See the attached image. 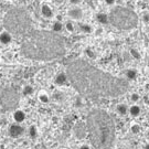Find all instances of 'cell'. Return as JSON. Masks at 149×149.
<instances>
[{"label":"cell","mask_w":149,"mask_h":149,"mask_svg":"<svg viewBox=\"0 0 149 149\" xmlns=\"http://www.w3.org/2000/svg\"><path fill=\"white\" fill-rule=\"evenodd\" d=\"M8 134L12 138H19V137H21L22 135L24 134V128H23L21 124L15 123V124L10 125V127L8 129Z\"/></svg>","instance_id":"obj_1"},{"label":"cell","mask_w":149,"mask_h":149,"mask_svg":"<svg viewBox=\"0 0 149 149\" xmlns=\"http://www.w3.org/2000/svg\"><path fill=\"white\" fill-rule=\"evenodd\" d=\"M83 16H84L83 10L79 6H73L72 8H70L68 10V17L73 21H80L81 19L83 18Z\"/></svg>","instance_id":"obj_2"},{"label":"cell","mask_w":149,"mask_h":149,"mask_svg":"<svg viewBox=\"0 0 149 149\" xmlns=\"http://www.w3.org/2000/svg\"><path fill=\"white\" fill-rule=\"evenodd\" d=\"M40 12L44 19H52L54 16L53 9L51 8V6L49 3H42L41 8H40Z\"/></svg>","instance_id":"obj_3"},{"label":"cell","mask_w":149,"mask_h":149,"mask_svg":"<svg viewBox=\"0 0 149 149\" xmlns=\"http://www.w3.org/2000/svg\"><path fill=\"white\" fill-rule=\"evenodd\" d=\"M26 117H27V115L22 109H17L12 114V118H13L15 123H17V124H22L26 120Z\"/></svg>","instance_id":"obj_4"},{"label":"cell","mask_w":149,"mask_h":149,"mask_svg":"<svg viewBox=\"0 0 149 149\" xmlns=\"http://www.w3.org/2000/svg\"><path fill=\"white\" fill-rule=\"evenodd\" d=\"M54 83L59 86L65 85L68 83V75L65 74L64 72L58 73V74L55 75V77H54Z\"/></svg>","instance_id":"obj_5"},{"label":"cell","mask_w":149,"mask_h":149,"mask_svg":"<svg viewBox=\"0 0 149 149\" xmlns=\"http://www.w3.org/2000/svg\"><path fill=\"white\" fill-rule=\"evenodd\" d=\"M12 42V36L10 32L8 31H2L0 32V43L3 45H8Z\"/></svg>","instance_id":"obj_6"},{"label":"cell","mask_w":149,"mask_h":149,"mask_svg":"<svg viewBox=\"0 0 149 149\" xmlns=\"http://www.w3.org/2000/svg\"><path fill=\"white\" fill-rule=\"evenodd\" d=\"M128 114L133 118L138 117V116H140V114H141V108L137 104H133L132 106H129V108H128Z\"/></svg>","instance_id":"obj_7"},{"label":"cell","mask_w":149,"mask_h":149,"mask_svg":"<svg viewBox=\"0 0 149 149\" xmlns=\"http://www.w3.org/2000/svg\"><path fill=\"white\" fill-rule=\"evenodd\" d=\"M63 29H64V23H63V21H61V20H55V21L52 22V24H51V30L53 32H56V33L62 32Z\"/></svg>","instance_id":"obj_8"},{"label":"cell","mask_w":149,"mask_h":149,"mask_svg":"<svg viewBox=\"0 0 149 149\" xmlns=\"http://www.w3.org/2000/svg\"><path fill=\"white\" fill-rule=\"evenodd\" d=\"M128 108L129 107L125 103H120L116 106V113L119 116H126V115H128Z\"/></svg>","instance_id":"obj_9"},{"label":"cell","mask_w":149,"mask_h":149,"mask_svg":"<svg viewBox=\"0 0 149 149\" xmlns=\"http://www.w3.org/2000/svg\"><path fill=\"white\" fill-rule=\"evenodd\" d=\"M77 27L80 29V31L82 33H86V34H90L93 32V27L90 26V24H87V23H84V22H80L79 24H77Z\"/></svg>","instance_id":"obj_10"},{"label":"cell","mask_w":149,"mask_h":149,"mask_svg":"<svg viewBox=\"0 0 149 149\" xmlns=\"http://www.w3.org/2000/svg\"><path fill=\"white\" fill-rule=\"evenodd\" d=\"M125 76H126V79H127V80L135 81V80H137V77H138V73H137V71H136V70L129 69L125 72Z\"/></svg>","instance_id":"obj_11"},{"label":"cell","mask_w":149,"mask_h":149,"mask_svg":"<svg viewBox=\"0 0 149 149\" xmlns=\"http://www.w3.org/2000/svg\"><path fill=\"white\" fill-rule=\"evenodd\" d=\"M96 20H97V22H100L101 24H107L108 23V16L105 12H98L96 15Z\"/></svg>","instance_id":"obj_12"},{"label":"cell","mask_w":149,"mask_h":149,"mask_svg":"<svg viewBox=\"0 0 149 149\" xmlns=\"http://www.w3.org/2000/svg\"><path fill=\"white\" fill-rule=\"evenodd\" d=\"M64 29H65L68 32H70V33L74 32L75 29H76V26H75L74 21H73V20H71V19L66 20V21L64 22Z\"/></svg>","instance_id":"obj_13"},{"label":"cell","mask_w":149,"mask_h":149,"mask_svg":"<svg viewBox=\"0 0 149 149\" xmlns=\"http://www.w3.org/2000/svg\"><path fill=\"white\" fill-rule=\"evenodd\" d=\"M38 100L39 102H41L42 104H48L50 102V96L47 92H40L39 95H38Z\"/></svg>","instance_id":"obj_14"},{"label":"cell","mask_w":149,"mask_h":149,"mask_svg":"<svg viewBox=\"0 0 149 149\" xmlns=\"http://www.w3.org/2000/svg\"><path fill=\"white\" fill-rule=\"evenodd\" d=\"M28 135H29V137H31V138H37L38 135H39V130H38L37 126H34V125H31L29 129H28Z\"/></svg>","instance_id":"obj_15"},{"label":"cell","mask_w":149,"mask_h":149,"mask_svg":"<svg viewBox=\"0 0 149 149\" xmlns=\"http://www.w3.org/2000/svg\"><path fill=\"white\" fill-rule=\"evenodd\" d=\"M22 93H23V95L24 96H31L33 93H34V88H33V86L32 85H24L23 86V88H22Z\"/></svg>","instance_id":"obj_16"},{"label":"cell","mask_w":149,"mask_h":149,"mask_svg":"<svg viewBox=\"0 0 149 149\" xmlns=\"http://www.w3.org/2000/svg\"><path fill=\"white\" fill-rule=\"evenodd\" d=\"M141 132V127L139 126L138 124H136V123H134L130 125V133L134 134V135H137Z\"/></svg>","instance_id":"obj_17"},{"label":"cell","mask_w":149,"mask_h":149,"mask_svg":"<svg viewBox=\"0 0 149 149\" xmlns=\"http://www.w3.org/2000/svg\"><path fill=\"white\" fill-rule=\"evenodd\" d=\"M140 95H139V93H137V92H134V93H132L130 94V97H129V100H130V102H133L134 104H136L137 102L140 101Z\"/></svg>","instance_id":"obj_18"},{"label":"cell","mask_w":149,"mask_h":149,"mask_svg":"<svg viewBox=\"0 0 149 149\" xmlns=\"http://www.w3.org/2000/svg\"><path fill=\"white\" fill-rule=\"evenodd\" d=\"M85 54L88 56V58H91V59H96V53L95 51H94V49L93 48H86L85 49Z\"/></svg>","instance_id":"obj_19"},{"label":"cell","mask_w":149,"mask_h":149,"mask_svg":"<svg viewBox=\"0 0 149 149\" xmlns=\"http://www.w3.org/2000/svg\"><path fill=\"white\" fill-rule=\"evenodd\" d=\"M143 22L146 23V24H148L149 23V13L148 12H145L144 15H143Z\"/></svg>","instance_id":"obj_20"},{"label":"cell","mask_w":149,"mask_h":149,"mask_svg":"<svg viewBox=\"0 0 149 149\" xmlns=\"http://www.w3.org/2000/svg\"><path fill=\"white\" fill-rule=\"evenodd\" d=\"M69 2H70V5L72 6H79L82 2V0H69Z\"/></svg>","instance_id":"obj_21"},{"label":"cell","mask_w":149,"mask_h":149,"mask_svg":"<svg viewBox=\"0 0 149 149\" xmlns=\"http://www.w3.org/2000/svg\"><path fill=\"white\" fill-rule=\"evenodd\" d=\"M104 2H105L107 6H114L115 2H116V0H104Z\"/></svg>","instance_id":"obj_22"},{"label":"cell","mask_w":149,"mask_h":149,"mask_svg":"<svg viewBox=\"0 0 149 149\" xmlns=\"http://www.w3.org/2000/svg\"><path fill=\"white\" fill-rule=\"evenodd\" d=\"M79 149H91V147L88 146V145L84 144V145H82V146H80V148Z\"/></svg>","instance_id":"obj_23"},{"label":"cell","mask_w":149,"mask_h":149,"mask_svg":"<svg viewBox=\"0 0 149 149\" xmlns=\"http://www.w3.org/2000/svg\"><path fill=\"white\" fill-rule=\"evenodd\" d=\"M144 149H149V143H148V144H146V145H145Z\"/></svg>","instance_id":"obj_24"},{"label":"cell","mask_w":149,"mask_h":149,"mask_svg":"<svg viewBox=\"0 0 149 149\" xmlns=\"http://www.w3.org/2000/svg\"><path fill=\"white\" fill-rule=\"evenodd\" d=\"M147 116H148V118H149V112H148V114H147Z\"/></svg>","instance_id":"obj_25"},{"label":"cell","mask_w":149,"mask_h":149,"mask_svg":"<svg viewBox=\"0 0 149 149\" xmlns=\"http://www.w3.org/2000/svg\"><path fill=\"white\" fill-rule=\"evenodd\" d=\"M144 1H149V0H144Z\"/></svg>","instance_id":"obj_26"},{"label":"cell","mask_w":149,"mask_h":149,"mask_svg":"<svg viewBox=\"0 0 149 149\" xmlns=\"http://www.w3.org/2000/svg\"><path fill=\"white\" fill-rule=\"evenodd\" d=\"M148 135H149V130H148Z\"/></svg>","instance_id":"obj_27"}]
</instances>
